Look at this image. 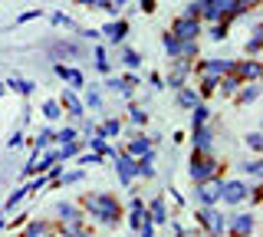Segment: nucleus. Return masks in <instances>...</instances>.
<instances>
[{
	"instance_id": "obj_1",
	"label": "nucleus",
	"mask_w": 263,
	"mask_h": 237,
	"mask_svg": "<svg viewBox=\"0 0 263 237\" xmlns=\"http://www.w3.org/2000/svg\"><path fill=\"white\" fill-rule=\"evenodd\" d=\"M184 17H197V20H208V23H230L240 13H237L234 0H194Z\"/></svg>"
},
{
	"instance_id": "obj_2",
	"label": "nucleus",
	"mask_w": 263,
	"mask_h": 237,
	"mask_svg": "<svg viewBox=\"0 0 263 237\" xmlns=\"http://www.w3.org/2000/svg\"><path fill=\"white\" fill-rule=\"evenodd\" d=\"M82 208H86L102 227H115L119 217H122V208H119V201H115L112 194H99V191L86 194V198H82Z\"/></svg>"
},
{
	"instance_id": "obj_3",
	"label": "nucleus",
	"mask_w": 263,
	"mask_h": 237,
	"mask_svg": "<svg viewBox=\"0 0 263 237\" xmlns=\"http://www.w3.org/2000/svg\"><path fill=\"white\" fill-rule=\"evenodd\" d=\"M187 175L194 178V181H208V178L217 175V161H214V155H194L191 161H187Z\"/></svg>"
},
{
	"instance_id": "obj_4",
	"label": "nucleus",
	"mask_w": 263,
	"mask_h": 237,
	"mask_svg": "<svg viewBox=\"0 0 263 237\" xmlns=\"http://www.w3.org/2000/svg\"><path fill=\"white\" fill-rule=\"evenodd\" d=\"M247 191H250V188H247L240 178H230V181H220V201L224 204H243L247 201Z\"/></svg>"
},
{
	"instance_id": "obj_5",
	"label": "nucleus",
	"mask_w": 263,
	"mask_h": 237,
	"mask_svg": "<svg viewBox=\"0 0 263 237\" xmlns=\"http://www.w3.org/2000/svg\"><path fill=\"white\" fill-rule=\"evenodd\" d=\"M194 198L208 208V204H217L220 201V178L214 175V178H208V181H197V188H194Z\"/></svg>"
},
{
	"instance_id": "obj_6",
	"label": "nucleus",
	"mask_w": 263,
	"mask_h": 237,
	"mask_svg": "<svg viewBox=\"0 0 263 237\" xmlns=\"http://www.w3.org/2000/svg\"><path fill=\"white\" fill-rule=\"evenodd\" d=\"M197 217H201L204 231H208L211 237H220V234H224V217H220V211H214V204L201 208V211H197Z\"/></svg>"
},
{
	"instance_id": "obj_7",
	"label": "nucleus",
	"mask_w": 263,
	"mask_h": 237,
	"mask_svg": "<svg viewBox=\"0 0 263 237\" xmlns=\"http://www.w3.org/2000/svg\"><path fill=\"white\" fill-rule=\"evenodd\" d=\"M187 76H191V63H187L184 56H178V60L171 63V72H168V79H164V86L178 89V86H184V83H187Z\"/></svg>"
},
{
	"instance_id": "obj_8",
	"label": "nucleus",
	"mask_w": 263,
	"mask_h": 237,
	"mask_svg": "<svg viewBox=\"0 0 263 237\" xmlns=\"http://www.w3.org/2000/svg\"><path fill=\"white\" fill-rule=\"evenodd\" d=\"M171 33H175L178 40H197V37H201V20H197V17H178Z\"/></svg>"
},
{
	"instance_id": "obj_9",
	"label": "nucleus",
	"mask_w": 263,
	"mask_h": 237,
	"mask_svg": "<svg viewBox=\"0 0 263 237\" xmlns=\"http://www.w3.org/2000/svg\"><path fill=\"white\" fill-rule=\"evenodd\" d=\"M224 224H230V227H224V231H230L234 237H250L253 234V214H230V221H224Z\"/></svg>"
},
{
	"instance_id": "obj_10",
	"label": "nucleus",
	"mask_w": 263,
	"mask_h": 237,
	"mask_svg": "<svg viewBox=\"0 0 263 237\" xmlns=\"http://www.w3.org/2000/svg\"><path fill=\"white\" fill-rule=\"evenodd\" d=\"M49 161H53V149H36V155L23 165V171L20 175L23 178H30V175H36V171H46L49 168Z\"/></svg>"
},
{
	"instance_id": "obj_11",
	"label": "nucleus",
	"mask_w": 263,
	"mask_h": 237,
	"mask_svg": "<svg viewBox=\"0 0 263 237\" xmlns=\"http://www.w3.org/2000/svg\"><path fill=\"white\" fill-rule=\"evenodd\" d=\"M155 145H158V142H152V138H142V135H135V138H132V142L125 145V155H128V158H145V155H152L155 152Z\"/></svg>"
},
{
	"instance_id": "obj_12",
	"label": "nucleus",
	"mask_w": 263,
	"mask_h": 237,
	"mask_svg": "<svg viewBox=\"0 0 263 237\" xmlns=\"http://www.w3.org/2000/svg\"><path fill=\"white\" fill-rule=\"evenodd\" d=\"M53 217L60 221V224H66V221H82V211H79V204H72V201H56Z\"/></svg>"
},
{
	"instance_id": "obj_13",
	"label": "nucleus",
	"mask_w": 263,
	"mask_h": 237,
	"mask_svg": "<svg viewBox=\"0 0 263 237\" xmlns=\"http://www.w3.org/2000/svg\"><path fill=\"white\" fill-rule=\"evenodd\" d=\"M234 76L237 79H247V83H257L263 76V66L257 60H247V63H234Z\"/></svg>"
},
{
	"instance_id": "obj_14",
	"label": "nucleus",
	"mask_w": 263,
	"mask_h": 237,
	"mask_svg": "<svg viewBox=\"0 0 263 237\" xmlns=\"http://www.w3.org/2000/svg\"><path fill=\"white\" fill-rule=\"evenodd\" d=\"M115 171H119V181L122 185H132L138 178V161L128 158V155H119V165H115Z\"/></svg>"
},
{
	"instance_id": "obj_15",
	"label": "nucleus",
	"mask_w": 263,
	"mask_h": 237,
	"mask_svg": "<svg viewBox=\"0 0 263 237\" xmlns=\"http://www.w3.org/2000/svg\"><path fill=\"white\" fill-rule=\"evenodd\" d=\"M197 69H201V76H217L220 79V76H227V72H234V63L230 60H204Z\"/></svg>"
},
{
	"instance_id": "obj_16",
	"label": "nucleus",
	"mask_w": 263,
	"mask_h": 237,
	"mask_svg": "<svg viewBox=\"0 0 263 237\" xmlns=\"http://www.w3.org/2000/svg\"><path fill=\"white\" fill-rule=\"evenodd\" d=\"M194 149H197V155H214V129H208V125L194 129Z\"/></svg>"
},
{
	"instance_id": "obj_17",
	"label": "nucleus",
	"mask_w": 263,
	"mask_h": 237,
	"mask_svg": "<svg viewBox=\"0 0 263 237\" xmlns=\"http://www.w3.org/2000/svg\"><path fill=\"white\" fill-rule=\"evenodd\" d=\"M20 237H56V227L49 221H30Z\"/></svg>"
},
{
	"instance_id": "obj_18",
	"label": "nucleus",
	"mask_w": 263,
	"mask_h": 237,
	"mask_svg": "<svg viewBox=\"0 0 263 237\" xmlns=\"http://www.w3.org/2000/svg\"><path fill=\"white\" fill-rule=\"evenodd\" d=\"M102 37H105V40H112V43H122V40L128 37V23H125V20H112V23H105V27H102Z\"/></svg>"
},
{
	"instance_id": "obj_19",
	"label": "nucleus",
	"mask_w": 263,
	"mask_h": 237,
	"mask_svg": "<svg viewBox=\"0 0 263 237\" xmlns=\"http://www.w3.org/2000/svg\"><path fill=\"white\" fill-rule=\"evenodd\" d=\"M63 105L69 109V116L76 119V122H79V119H86V105L79 102V96L72 93V89H66V93H63Z\"/></svg>"
},
{
	"instance_id": "obj_20",
	"label": "nucleus",
	"mask_w": 263,
	"mask_h": 237,
	"mask_svg": "<svg viewBox=\"0 0 263 237\" xmlns=\"http://www.w3.org/2000/svg\"><path fill=\"white\" fill-rule=\"evenodd\" d=\"M79 152H82L79 138H72V142H60V149L53 152V161H66V158H72V155H79Z\"/></svg>"
},
{
	"instance_id": "obj_21",
	"label": "nucleus",
	"mask_w": 263,
	"mask_h": 237,
	"mask_svg": "<svg viewBox=\"0 0 263 237\" xmlns=\"http://www.w3.org/2000/svg\"><path fill=\"white\" fill-rule=\"evenodd\" d=\"M175 102L181 105V109H194V105L201 102V96H197L194 89H187V86H178V96H175Z\"/></svg>"
},
{
	"instance_id": "obj_22",
	"label": "nucleus",
	"mask_w": 263,
	"mask_h": 237,
	"mask_svg": "<svg viewBox=\"0 0 263 237\" xmlns=\"http://www.w3.org/2000/svg\"><path fill=\"white\" fill-rule=\"evenodd\" d=\"M145 211H148V217H152V224H164V221H168V208H164L161 198H155Z\"/></svg>"
},
{
	"instance_id": "obj_23",
	"label": "nucleus",
	"mask_w": 263,
	"mask_h": 237,
	"mask_svg": "<svg viewBox=\"0 0 263 237\" xmlns=\"http://www.w3.org/2000/svg\"><path fill=\"white\" fill-rule=\"evenodd\" d=\"M53 72H56L60 79H66V83H72L76 89H79L82 83H86V76H82L79 69H69V66H53Z\"/></svg>"
},
{
	"instance_id": "obj_24",
	"label": "nucleus",
	"mask_w": 263,
	"mask_h": 237,
	"mask_svg": "<svg viewBox=\"0 0 263 237\" xmlns=\"http://www.w3.org/2000/svg\"><path fill=\"white\" fill-rule=\"evenodd\" d=\"M122 132V122L119 119H102L96 125V135H102V138H112V135H119Z\"/></svg>"
},
{
	"instance_id": "obj_25",
	"label": "nucleus",
	"mask_w": 263,
	"mask_h": 237,
	"mask_svg": "<svg viewBox=\"0 0 263 237\" xmlns=\"http://www.w3.org/2000/svg\"><path fill=\"white\" fill-rule=\"evenodd\" d=\"M237 93H240V96H237V102H240V105H250V102L260 99V86L257 83H250L247 89H237Z\"/></svg>"
},
{
	"instance_id": "obj_26",
	"label": "nucleus",
	"mask_w": 263,
	"mask_h": 237,
	"mask_svg": "<svg viewBox=\"0 0 263 237\" xmlns=\"http://www.w3.org/2000/svg\"><path fill=\"white\" fill-rule=\"evenodd\" d=\"M89 149H92V152L99 155V158H102V155H115V149H112L109 142H105L102 135H92V138H89Z\"/></svg>"
},
{
	"instance_id": "obj_27",
	"label": "nucleus",
	"mask_w": 263,
	"mask_h": 237,
	"mask_svg": "<svg viewBox=\"0 0 263 237\" xmlns=\"http://www.w3.org/2000/svg\"><path fill=\"white\" fill-rule=\"evenodd\" d=\"M217 89H220V96H234L237 89H240V79H237L234 72H227V76H224V83H217Z\"/></svg>"
},
{
	"instance_id": "obj_28",
	"label": "nucleus",
	"mask_w": 263,
	"mask_h": 237,
	"mask_svg": "<svg viewBox=\"0 0 263 237\" xmlns=\"http://www.w3.org/2000/svg\"><path fill=\"white\" fill-rule=\"evenodd\" d=\"M7 86H10V89H16V93H20V96H30V93H33V89H36V86H33V83H30V79H20V76H13V79H7Z\"/></svg>"
},
{
	"instance_id": "obj_29",
	"label": "nucleus",
	"mask_w": 263,
	"mask_h": 237,
	"mask_svg": "<svg viewBox=\"0 0 263 237\" xmlns=\"http://www.w3.org/2000/svg\"><path fill=\"white\" fill-rule=\"evenodd\" d=\"M161 40H164V53H168V56H175V60H178V56H181V40H178L175 33H164Z\"/></svg>"
},
{
	"instance_id": "obj_30",
	"label": "nucleus",
	"mask_w": 263,
	"mask_h": 237,
	"mask_svg": "<svg viewBox=\"0 0 263 237\" xmlns=\"http://www.w3.org/2000/svg\"><path fill=\"white\" fill-rule=\"evenodd\" d=\"M96 69L102 72V76H109V72H112V63H109V56H105L102 46H96Z\"/></svg>"
},
{
	"instance_id": "obj_31",
	"label": "nucleus",
	"mask_w": 263,
	"mask_h": 237,
	"mask_svg": "<svg viewBox=\"0 0 263 237\" xmlns=\"http://www.w3.org/2000/svg\"><path fill=\"white\" fill-rule=\"evenodd\" d=\"M43 116L56 122V119H60V116H63V105H60V102H56V99H46V102H43Z\"/></svg>"
},
{
	"instance_id": "obj_32",
	"label": "nucleus",
	"mask_w": 263,
	"mask_h": 237,
	"mask_svg": "<svg viewBox=\"0 0 263 237\" xmlns=\"http://www.w3.org/2000/svg\"><path fill=\"white\" fill-rule=\"evenodd\" d=\"M82 178H86V171H63L53 185H76V181H82Z\"/></svg>"
},
{
	"instance_id": "obj_33",
	"label": "nucleus",
	"mask_w": 263,
	"mask_h": 237,
	"mask_svg": "<svg viewBox=\"0 0 263 237\" xmlns=\"http://www.w3.org/2000/svg\"><path fill=\"white\" fill-rule=\"evenodd\" d=\"M27 198H30V188H16L10 198H7V208H20V204L27 201Z\"/></svg>"
},
{
	"instance_id": "obj_34",
	"label": "nucleus",
	"mask_w": 263,
	"mask_h": 237,
	"mask_svg": "<svg viewBox=\"0 0 263 237\" xmlns=\"http://www.w3.org/2000/svg\"><path fill=\"white\" fill-rule=\"evenodd\" d=\"M217 83H220L217 76H204V83H201V93H197V96H201V99H211V93L217 89Z\"/></svg>"
},
{
	"instance_id": "obj_35",
	"label": "nucleus",
	"mask_w": 263,
	"mask_h": 237,
	"mask_svg": "<svg viewBox=\"0 0 263 237\" xmlns=\"http://www.w3.org/2000/svg\"><path fill=\"white\" fill-rule=\"evenodd\" d=\"M208 119H211V112H208V105H201V102H197V105H194V129H201V125H208Z\"/></svg>"
},
{
	"instance_id": "obj_36",
	"label": "nucleus",
	"mask_w": 263,
	"mask_h": 237,
	"mask_svg": "<svg viewBox=\"0 0 263 237\" xmlns=\"http://www.w3.org/2000/svg\"><path fill=\"white\" fill-rule=\"evenodd\" d=\"M53 132H56L53 125H49V129H43V132L36 135V142H33V149H49V142H53Z\"/></svg>"
},
{
	"instance_id": "obj_37",
	"label": "nucleus",
	"mask_w": 263,
	"mask_h": 237,
	"mask_svg": "<svg viewBox=\"0 0 263 237\" xmlns=\"http://www.w3.org/2000/svg\"><path fill=\"white\" fill-rule=\"evenodd\" d=\"M49 20H53L56 27H66V30H79V27H76V20H72V17H66V13H49Z\"/></svg>"
},
{
	"instance_id": "obj_38",
	"label": "nucleus",
	"mask_w": 263,
	"mask_h": 237,
	"mask_svg": "<svg viewBox=\"0 0 263 237\" xmlns=\"http://www.w3.org/2000/svg\"><path fill=\"white\" fill-rule=\"evenodd\" d=\"M122 63H125L128 69H135V66H142V56H138L135 50H122Z\"/></svg>"
},
{
	"instance_id": "obj_39",
	"label": "nucleus",
	"mask_w": 263,
	"mask_h": 237,
	"mask_svg": "<svg viewBox=\"0 0 263 237\" xmlns=\"http://www.w3.org/2000/svg\"><path fill=\"white\" fill-rule=\"evenodd\" d=\"M247 53H250V56L260 53V27H253V37L247 40Z\"/></svg>"
},
{
	"instance_id": "obj_40",
	"label": "nucleus",
	"mask_w": 263,
	"mask_h": 237,
	"mask_svg": "<svg viewBox=\"0 0 263 237\" xmlns=\"http://www.w3.org/2000/svg\"><path fill=\"white\" fill-rule=\"evenodd\" d=\"M86 105H92V109H102V96H99V89H86Z\"/></svg>"
},
{
	"instance_id": "obj_41",
	"label": "nucleus",
	"mask_w": 263,
	"mask_h": 237,
	"mask_svg": "<svg viewBox=\"0 0 263 237\" xmlns=\"http://www.w3.org/2000/svg\"><path fill=\"white\" fill-rule=\"evenodd\" d=\"M72 138H79L76 129H60V132H53V142H72Z\"/></svg>"
},
{
	"instance_id": "obj_42",
	"label": "nucleus",
	"mask_w": 263,
	"mask_h": 237,
	"mask_svg": "<svg viewBox=\"0 0 263 237\" xmlns=\"http://www.w3.org/2000/svg\"><path fill=\"white\" fill-rule=\"evenodd\" d=\"M247 149H250V152H263V135L250 132V135H247Z\"/></svg>"
},
{
	"instance_id": "obj_43",
	"label": "nucleus",
	"mask_w": 263,
	"mask_h": 237,
	"mask_svg": "<svg viewBox=\"0 0 263 237\" xmlns=\"http://www.w3.org/2000/svg\"><path fill=\"white\" fill-rule=\"evenodd\" d=\"M224 37H227V23H211V40L214 43H220Z\"/></svg>"
},
{
	"instance_id": "obj_44",
	"label": "nucleus",
	"mask_w": 263,
	"mask_h": 237,
	"mask_svg": "<svg viewBox=\"0 0 263 237\" xmlns=\"http://www.w3.org/2000/svg\"><path fill=\"white\" fill-rule=\"evenodd\" d=\"M128 119H132V125H145V122H148V116H145L142 109H135V105L128 109Z\"/></svg>"
},
{
	"instance_id": "obj_45",
	"label": "nucleus",
	"mask_w": 263,
	"mask_h": 237,
	"mask_svg": "<svg viewBox=\"0 0 263 237\" xmlns=\"http://www.w3.org/2000/svg\"><path fill=\"white\" fill-rule=\"evenodd\" d=\"M247 175H253V178H263V161H250V165H240Z\"/></svg>"
},
{
	"instance_id": "obj_46",
	"label": "nucleus",
	"mask_w": 263,
	"mask_h": 237,
	"mask_svg": "<svg viewBox=\"0 0 263 237\" xmlns=\"http://www.w3.org/2000/svg\"><path fill=\"white\" fill-rule=\"evenodd\" d=\"M40 17V10H27V13H20V17H16V23H27V20H36Z\"/></svg>"
},
{
	"instance_id": "obj_47",
	"label": "nucleus",
	"mask_w": 263,
	"mask_h": 237,
	"mask_svg": "<svg viewBox=\"0 0 263 237\" xmlns=\"http://www.w3.org/2000/svg\"><path fill=\"white\" fill-rule=\"evenodd\" d=\"M79 165H99V155H96V152H92V155H82Z\"/></svg>"
},
{
	"instance_id": "obj_48",
	"label": "nucleus",
	"mask_w": 263,
	"mask_h": 237,
	"mask_svg": "<svg viewBox=\"0 0 263 237\" xmlns=\"http://www.w3.org/2000/svg\"><path fill=\"white\" fill-rule=\"evenodd\" d=\"M148 83H152L155 89H164V79L158 76V72H152V76H148Z\"/></svg>"
},
{
	"instance_id": "obj_49",
	"label": "nucleus",
	"mask_w": 263,
	"mask_h": 237,
	"mask_svg": "<svg viewBox=\"0 0 263 237\" xmlns=\"http://www.w3.org/2000/svg\"><path fill=\"white\" fill-rule=\"evenodd\" d=\"M20 145H23V135L13 132V135H10V149H20Z\"/></svg>"
},
{
	"instance_id": "obj_50",
	"label": "nucleus",
	"mask_w": 263,
	"mask_h": 237,
	"mask_svg": "<svg viewBox=\"0 0 263 237\" xmlns=\"http://www.w3.org/2000/svg\"><path fill=\"white\" fill-rule=\"evenodd\" d=\"M82 132L92 135V132H96V122H92V119H86V122H82Z\"/></svg>"
},
{
	"instance_id": "obj_51",
	"label": "nucleus",
	"mask_w": 263,
	"mask_h": 237,
	"mask_svg": "<svg viewBox=\"0 0 263 237\" xmlns=\"http://www.w3.org/2000/svg\"><path fill=\"white\" fill-rule=\"evenodd\" d=\"M142 7L145 10H155V0H142Z\"/></svg>"
},
{
	"instance_id": "obj_52",
	"label": "nucleus",
	"mask_w": 263,
	"mask_h": 237,
	"mask_svg": "<svg viewBox=\"0 0 263 237\" xmlns=\"http://www.w3.org/2000/svg\"><path fill=\"white\" fill-rule=\"evenodd\" d=\"M72 237H92V234H89V231H82V227H79V231L72 234Z\"/></svg>"
},
{
	"instance_id": "obj_53",
	"label": "nucleus",
	"mask_w": 263,
	"mask_h": 237,
	"mask_svg": "<svg viewBox=\"0 0 263 237\" xmlns=\"http://www.w3.org/2000/svg\"><path fill=\"white\" fill-rule=\"evenodd\" d=\"M0 96H4V79H0Z\"/></svg>"
},
{
	"instance_id": "obj_54",
	"label": "nucleus",
	"mask_w": 263,
	"mask_h": 237,
	"mask_svg": "<svg viewBox=\"0 0 263 237\" xmlns=\"http://www.w3.org/2000/svg\"><path fill=\"white\" fill-rule=\"evenodd\" d=\"M0 227H4V214H0Z\"/></svg>"
}]
</instances>
